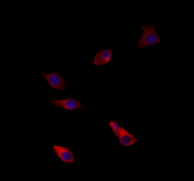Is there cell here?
<instances>
[{
  "mask_svg": "<svg viewBox=\"0 0 194 181\" xmlns=\"http://www.w3.org/2000/svg\"><path fill=\"white\" fill-rule=\"evenodd\" d=\"M142 33L136 45L138 48H145L158 44V37L155 29V25L141 27Z\"/></svg>",
  "mask_w": 194,
  "mask_h": 181,
  "instance_id": "1",
  "label": "cell"
},
{
  "mask_svg": "<svg viewBox=\"0 0 194 181\" xmlns=\"http://www.w3.org/2000/svg\"><path fill=\"white\" fill-rule=\"evenodd\" d=\"M39 74L44 78L52 89L59 91H64L67 89L64 78L59 74L56 72L48 74L41 71Z\"/></svg>",
  "mask_w": 194,
  "mask_h": 181,
  "instance_id": "2",
  "label": "cell"
},
{
  "mask_svg": "<svg viewBox=\"0 0 194 181\" xmlns=\"http://www.w3.org/2000/svg\"><path fill=\"white\" fill-rule=\"evenodd\" d=\"M51 102L53 106L68 111L83 109L85 107L77 100L72 98L63 99H53Z\"/></svg>",
  "mask_w": 194,
  "mask_h": 181,
  "instance_id": "3",
  "label": "cell"
},
{
  "mask_svg": "<svg viewBox=\"0 0 194 181\" xmlns=\"http://www.w3.org/2000/svg\"><path fill=\"white\" fill-rule=\"evenodd\" d=\"M112 55V52L109 49L99 50L95 55L92 64L96 66L107 64L111 61Z\"/></svg>",
  "mask_w": 194,
  "mask_h": 181,
  "instance_id": "4",
  "label": "cell"
},
{
  "mask_svg": "<svg viewBox=\"0 0 194 181\" xmlns=\"http://www.w3.org/2000/svg\"><path fill=\"white\" fill-rule=\"evenodd\" d=\"M53 147L54 152L61 161L67 163L73 162V155L70 150L66 147L58 145H54Z\"/></svg>",
  "mask_w": 194,
  "mask_h": 181,
  "instance_id": "5",
  "label": "cell"
},
{
  "mask_svg": "<svg viewBox=\"0 0 194 181\" xmlns=\"http://www.w3.org/2000/svg\"><path fill=\"white\" fill-rule=\"evenodd\" d=\"M117 137L120 143L125 146H131L138 142L137 140L132 134L122 127Z\"/></svg>",
  "mask_w": 194,
  "mask_h": 181,
  "instance_id": "6",
  "label": "cell"
},
{
  "mask_svg": "<svg viewBox=\"0 0 194 181\" xmlns=\"http://www.w3.org/2000/svg\"><path fill=\"white\" fill-rule=\"evenodd\" d=\"M108 124L115 134L117 137L121 127L117 122L115 120L110 121Z\"/></svg>",
  "mask_w": 194,
  "mask_h": 181,
  "instance_id": "7",
  "label": "cell"
}]
</instances>
